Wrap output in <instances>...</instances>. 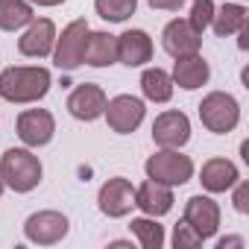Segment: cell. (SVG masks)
I'll return each mask as SVG.
<instances>
[{"label": "cell", "mask_w": 249, "mask_h": 249, "mask_svg": "<svg viewBox=\"0 0 249 249\" xmlns=\"http://www.w3.org/2000/svg\"><path fill=\"white\" fill-rule=\"evenodd\" d=\"M50 85L53 76L47 68H6L0 73V97L9 103H38Z\"/></svg>", "instance_id": "6da1fadb"}, {"label": "cell", "mask_w": 249, "mask_h": 249, "mask_svg": "<svg viewBox=\"0 0 249 249\" xmlns=\"http://www.w3.org/2000/svg\"><path fill=\"white\" fill-rule=\"evenodd\" d=\"M41 173H44V167H41L38 156H33L30 150L12 147L0 159V176H3L6 188H12L15 194H30L33 188H38Z\"/></svg>", "instance_id": "7a4b0ae2"}, {"label": "cell", "mask_w": 249, "mask_h": 249, "mask_svg": "<svg viewBox=\"0 0 249 249\" xmlns=\"http://www.w3.org/2000/svg\"><path fill=\"white\" fill-rule=\"evenodd\" d=\"M199 120H202V126L208 132L226 135V132H231L237 123H240V106H237V100L231 94L211 91L199 103Z\"/></svg>", "instance_id": "3957f363"}, {"label": "cell", "mask_w": 249, "mask_h": 249, "mask_svg": "<svg viewBox=\"0 0 249 249\" xmlns=\"http://www.w3.org/2000/svg\"><path fill=\"white\" fill-rule=\"evenodd\" d=\"M144 170H147V179H156V182H161V185L176 188V185L191 182V176H194V161H191L188 156H182L179 150H164V147H161L159 153H153V156L147 159Z\"/></svg>", "instance_id": "277c9868"}, {"label": "cell", "mask_w": 249, "mask_h": 249, "mask_svg": "<svg viewBox=\"0 0 249 249\" xmlns=\"http://www.w3.org/2000/svg\"><path fill=\"white\" fill-rule=\"evenodd\" d=\"M88 21L85 18H76V21H71L65 30H62V36L56 38V44H53V65L56 68H62V71H76L79 65H82V47H85V36H88Z\"/></svg>", "instance_id": "5b68a950"}, {"label": "cell", "mask_w": 249, "mask_h": 249, "mask_svg": "<svg viewBox=\"0 0 249 249\" xmlns=\"http://www.w3.org/2000/svg\"><path fill=\"white\" fill-rule=\"evenodd\" d=\"M106 123H108V129L117 132V135H129L141 126V120L147 114L144 108V100L132 97V94H120V97H111L106 103Z\"/></svg>", "instance_id": "8992f818"}, {"label": "cell", "mask_w": 249, "mask_h": 249, "mask_svg": "<svg viewBox=\"0 0 249 249\" xmlns=\"http://www.w3.org/2000/svg\"><path fill=\"white\" fill-rule=\"evenodd\" d=\"M68 229H71V223H68V217H65L62 211H36V214H30L27 223H24L27 240H33V243H38V246H53V243H59V240L68 234Z\"/></svg>", "instance_id": "52a82bcc"}, {"label": "cell", "mask_w": 249, "mask_h": 249, "mask_svg": "<svg viewBox=\"0 0 249 249\" xmlns=\"http://www.w3.org/2000/svg\"><path fill=\"white\" fill-rule=\"evenodd\" d=\"M153 141L164 150H179L191 141V120L185 111H161L153 120Z\"/></svg>", "instance_id": "ba28073f"}, {"label": "cell", "mask_w": 249, "mask_h": 249, "mask_svg": "<svg viewBox=\"0 0 249 249\" xmlns=\"http://www.w3.org/2000/svg\"><path fill=\"white\" fill-rule=\"evenodd\" d=\"M97 208L106 217H126L135 208V188H132V182L123 179V176L108 179L100 188V194H97Z\"/></svg>", "instance_id": "9c48e42d"}, {"label": "cell", "mask_w": 249, "mask_h": 249, "mask_svg": "<svg viewBox=\"0 0 249 249\" xmlns=\"http://www.w3.org/2000/svg\"><path fill=\"white\" fill-rule=\"evenodd\" d=\"M56 120L47 108H27L18 114V138L27 147H44L53 141Z\"/></svg>", "instance_id": "30bf717a"}, {"label": "cell", "mask_w": 249, "mask_h": 249, "mask_svg": "<svg viewBox=\"0 0 249 249\" xmlns=\"http://www.w3.org/2000/svg\"><path fill=\"white\" fill-rule=\"evenodd\" d=\"M106 103H108V97H106V91H103L97 82H82V85H76V88L71 91V97H68V111H71V117L91 123V120L103 117Z\"/></svg>", "instance_id": "8fae6325"}, {"label": "cell", "mask_w": 249, "mask_h": 249, "mask_svg": "<svg viewBox=\"0 0 249 249\" xmlns=\"http://www.w3.org/2000/svg\"><path fill=\"white\" fill-rule=\"evenodd\" d=\"M202 240H208V237H214L217 234V229H220V205L211 199V196H202V194H196V196H191L188 202H185V217H182Z\"/></svg>", "instance_id": "7c38bea8"}, {"label": "cell", "mask_w": 249, "mask_h": 249, "mask_svg": "<svg viewBox=\"0 0 249 249\" xmlns=\"http://www.w3.org/2000/svg\"><path fill=\"white\" fill-rule=\"evenodd\" d=\"M53 44H56V27L50 18H33L27 24V33L18 38V50L21 56H30V59H44L53 53Z\"/></svg>", "instance_id": "4fadbf2b"}, {"label": "cell", "mask_w": 249, "mask_h": 249, "mask_svg": "<svg viewBox=\"0 0 249 249\" xmlns=\"http://www.w3.org/2000/svg\"><path fill=\"white\" fill-rule=\"evenodd\" d=\"M161 44L164 50L173 56V59H182V56H194L199 53V44H202V33H196L191 27L188 18H176L164 27L161 33Z\"/></svg>", "instance_id": "5bb4252c"}, {"label": "cell", "mask_w": 249, "mask_h": 249, "mask_svg": "<svg viewBox=\"0 0 249 249\" xmlns=\"http://www.w3.org/2000/svg\"><path fill=\"white\" fill-rule=\"evenodd\" d=\"M117 59L126 68H141L153 59V38L144 30H126L117 36Z\"/></svg>", "instance_id": "9a60e30c"}, {"label": "cell", "mask_w": 249, "mask_h": 249, "mask_svg": "<svg viewBox=\"0 0 249 249\" xmlns=\"http://www.w3.org/2000/svg\"><path fill=\"white\" fill-rule=\"evenodd\" d=\"M135 205L147 217H164L173 208V191H170V185L147 179L141 188H135Z\"/></svg>", "instance_id": "2e32d148"}, {"label": "cell", "mask_w": 249, "mask_h": 249, "mask_svg": "<svg viewBox=\"0 0 249 249\" xmlns=\"http://www.w3.org/2000/svg\"><path fill=\"white\" fill-rule=\"evenodd\" d=\"M117 62V36L111 33H91L85 36V47H82V65L91 68H108Z\"/></svg>", "instance_id": "e0dca14e"}, {"label": "cell", "mask_w": 249, "mask_h": 249, "mask_svg": "<svg viewBox=\"0 0 249 249\" xmlns=\"http://www.w3.org/2000/svg\"><path fill=\"white\" fill-rule=\"evenodd\" d=\"M237 179H240V173H237L234 161H229V159H208L199 173V182L208 194H226L234 188Z\"/></svg>", "instance_id": "ac0fdd59"}, {"label": "cell", "mask_w": 249, "mask_h": 249, "mask_svg": "<svg viewBox=\"0 0 249 249\" xmlns=\"http://www.w3.org/2000/svg\"><path fill=\"white\" fill-rule=\"evenodd\" d=\"M170 76H173V85H179V88H185V91H196V88H202V85L208 82L211 68H208V62H205L199 53H194V56L176 59Z\"/></svg>", "instance_id": "d6986e66"}, {"label": "cell", "mask_w": 249, "mask_h": 249, "mask_svg": "<svg viewBox=\"0 0 249 249\" xmlns=\"http://www.w3.org/2000/svg\"><path fill=\"white\" fill-rule=\"evenodd\" d=\"M246 6L240 3H223L220 9H214V18H211V30L217 38H226V36H234L246 27Z\"/></svg>", "instance_id": "ffe728a7"}, {"label": "cell", "mask_w": 249, "mask_h": 249, "mask_svg": "<svg viewBox=\"0 0 249 249\" xmlns=\"http://www.w3.org/2000/svg\"><path fill=\"white\" fill-rule=\"evenodd\" d=\"M141 91L153 103H167L173 97V76L161 68H147L141 73Z\"/></svg>", "instance_id": "44dd1931"}, {"label": "cell", "mask_w": 249, "mask_h": 249, "mask_svg": "<svg viewBox=\"0 0 249 249\" xmlns=\"http://www.w3.org/2000/svg\"><path fill=\"white\" fill-rule=\"evenodd\" d=\"M33 18L36 15L27 0H0V30L3 33H15V30L27 27Z\"/></svg>", "instance_id": "7402d4cb"}, {"label": "cell", "mask_w": 249, "mask_h": 249, "mask_svg": "<svg viewBox=\"0 0 249 249\" xmlns=\"http://www.w3.org/2000/svg\"><path fill=\"white\" fill-rule=\"evenodd\" d=\"M129 229L144 249H161L164 246V226H159L156 217H135L129 223Z\"/></svg>", "instance_id": "603a6c76"}, {"label": "cell", "mask_w": 249, "mask_h": 249, "mask_svg": "<svg viewBox=\"0 0 249 249\" xmlns=\"http://www.w3.org/2000/svg\"><path fill=\"white\" fill-rule=\"evenodd\" d=\"M94 9L103 21L111 24H123L129 15H135L138 9V0H94Z\"/></svg>", "instance_id": "cb8c5ba5"}, {"label": "cell", "mask_w": 249, "mask_h": 249, "mask_svg": "<svg viewBox=\"0 0 249 249\" xmlns=\"http://www.w3.org/2000/svg\"><path fill=\"white\" fill-rule=\"evenodd\" d=\"M214 18V0H191V27L196 33H202Z\"/></svg>", "instance_id": "d4e9b609"}, {"label": "cell", "mask_w": 249, "mask_h": 249, "mask_svg": "<svg viewBox=\"0 0 249 249\" xmlns=\"http://www.w3.org/2000/svg\"><path fill=\"white\" fill-rule=\"evenodd\" d=\"M173 246H176V249H196V246H202V237L182 220V223H176V229H173Z\"/></svg>", "instance_id": "484cf974"}, {"label": "cell", "mask_w": 249, "mask_h": 249, "mask_svg": "<svg viewBox=\"0 0 249 249\" xmlns=\"http://www.w3.org/2000/svg\"><path fill=\"white\" fill-rule=\"evenodd\" d=\"M237 185V191H234V196H231V202H234V211L237 214H249V185L246 182H234Z\"/></svg>", "instance_id": "4316f807"}, {"label": "cell", "mask_w": 249, "mask_h": 249, "mask_svg": "<svg viewBox=\"0 0 249 249\" xmlns=\"http://www.w3.org/2000/svg\"><path fill=\"white\" fill-rule=\"evenodd\" d=\"M188 0H150L153 9H161V12H179Z\"/></svg>", "instance_id": "83f0119b"}, {"label": "cell", "mask_w": 249, "mask_h": 249, "mask_svg": "<svg viewBox=\"0 0 249 249\" xmlns=\"http://www.w3.org/2000/svg\"><path fill=\"white\" fill-rule=\"evenodd\" d=\"M226 246H243V237H223V240H217V249H226Z\"/></svg>", "instance_id": "f1b7e54d"}, {"label": "cell", "mask_w": 249, "mask_h": 249, "mask_svg": "<svg viewBox=\"0 0 249 249\" xmlns=\"http://www.w3.org/2000/svg\"><path fill=\"white\" fill-rule=\"evenodd\" d=\"M27 3H36V6H62L65 0H27Z\"/></svg>", "instance_id": "f546056e"}, {"label": "cell", "mask_w": 249, "mask_h": 249, "mask_svg": "<svg viewBox=\"0 0 249 249\" xmlns=\"http://www.w3.org/2000/svg\"><path fill=\"white\" fill-rule=\"evenodd\" d=\"M3 188H6V182H3V176H0V196H3Z\"/></svg>", "instance_id": "4dcf8cb0"}]
</instances>
